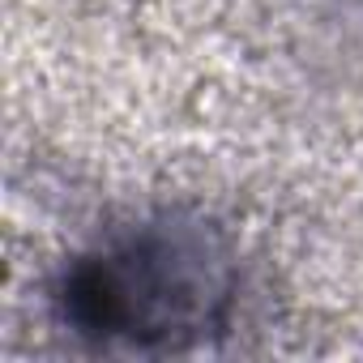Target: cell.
I'll return each mask as SVG.
<instances>
[{"label":"cell","mask_w":363,"mask_h":363,"mask_svg":"<svg viewBox=\"0 0 363 363\" xmlns=\"http://www.w3.org/2000/svg\"><path fill=\"white\" fill-rule=\"evenodd\" d=\"M240 295L235 231L201 206H154L73 252L48 303L56 325L90 350L167 359L227 337Z\"/></svg>","instance_id":"6da1fadb"}]
</instances>
